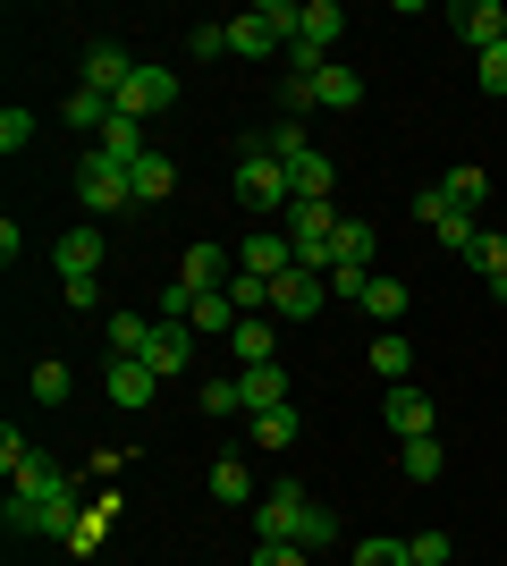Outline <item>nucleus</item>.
<instances>
[{
  "instance_id": "nucleus-1",
  "label": "nucleus",
  "mask_w": 507,
  "mask_h": 566,
  "mask_svg": "<svg viewBox=\"0 0 507 566\" xmlns=\"http://www.w3.org/2000/svg\"><path fill=\"white\" fill-rule=\"evenodd\" d=\"M76 473L51 465V457H25L9 473V533H34V542H68L76 533Z\"/></svg>"
},
{
  "instance_id": "nucleus-7",
  "label": "nucleus",
  "mask_w": 507,
  "mask_h": 566,
  "mask_svg": "<svg viewBox=\"0 0 507 566\" xmlns=\"http://www.w3.org/2000/svg\"><path fill=\"white\" fill-rule=\"evenodd\" d=\"M152 389H161V373H152L145 355H110V373H102V398L119 406V415H145Z\"/></svg>"
},
{
  "instance_id": "nucleus-47",
  "label": "nucleus",
  "mask_w": 507,
  "mask_h": 566,
  "mask_svg": "<svg viewBox=\"0 0 507 566\" xmlns=\"http://www.w3.org/2000/svg\"><path fill=\"white\" fill-rule=\"evenodd\" d=\"M363 287H372V271H330V296H356L363 305Z\"/></svg>"
},
{
  "instance_id": "nucleus-9",
  "label": "nucleus",
  "mask_w": 507,
  "mask_h": 566,
  "mask_svg": "<svg viewBox=\"0 0 507 566\" xmlns=\"http://www.w3.org/2000/svg\"><path fill=\"white\" fill-rule=\"evenodd\" d=\"M381 415H389V431H398V449H406V440H432V431H440V406L423 398L414 380H406V389H389Z\"/></svg>"
},
{
  "instance_id": "nucleus-17",
  "label": "nucleus",
  "mask_w": 507,
  "mask_h": 566,
  "mask_svg": "<svg viewBox=\"0 0 507 566\" xmlns=\"http://www.w3.org/2000/svg\"><path fill=\"white\" fill-rule=\"evenodd\" d=\"M178 280H187L194 296H220V287L237 280V262L220 254V245H187V262H178Z\"/></svg>"
},
{
  "instance_id": "nucleus-20",
  "label": "nucleus",
  "mask_w": 507,
  "mask_h": 566,
  "mask_svg": "<svg viewBox=\"0 0 507 566\" xmlns=\"http://www.w3.org/2000/svg\"><path fill=\"white\" fill-rule=\"evenodd\" d=\"M288 187H296V195H314V203H330V187H338V161L321 153V144H314V153H296V161H288Z\"/></svg>"
},
{
  "instance_id": "nucleus-12",
  "label": "nucleus",
  "mask_w": 507,
  "mask_h": 566,
  "mask_svg": "<svg viewBox=\"0 0 507 566\" xmlns=\"http://www.w3.org/2000/svg\"><path fill=\"white\" fill-rule=\"evenodd\" d=\"M102 254H110V245H102V229H68L60 245H51V262H60V287H68V280H102Z\"/></svg>"
},
{
  "instance_id": "nucleus-13",
  "label": "nucleus",
  "mask_w": 507,
  "mask_h": 566,
  "mask_svg": "<svg viewBox=\"0 0 507 566\" xmlns=\"http://www.w3.org/2000/svg\"><path fill=\"white\" fill-rule=\"evenodd\" d=\"M229 364H279V322H271V313H245L237 331H229Z\"/></svg>"
},
{
  "instance_id": "nucleus-43",
  "label": "nucleus",
  "mask_w": 507,
  "mask_h": 566,
  "mask_svg": "<svg viewBox=\"0 0 507 566\" xmlns=\"http://www.w3.org/2000/svg\"><path fill=\"white\" fill-rule=\"evenodd\" d=\"M356 566H406V542H381V533H372V542H356Z\"/></svg>"
},
{
  "instance_id": "nucleus-5",
  "label": "nucleus",
  "mask_w": 507,
  "mask_h": 566,
  "mask_svg": "<svg viewBox=\"0 0 507 566\" xmlns=\"http://www.w3.org/2000/svg\"><path fill=\"white\" fill-rule=\"evenodd\" d=\"M414 220H423V229H432V237H448L457 254H465V245H474V237H483V220L465 212V203H457V195H448V187H423V195H414Z\"/></svg>"
},
{
  "instance_id": "nucleus-8",
  "label": "nucleus",
  "mask_w": 507,
  "mask_h": 566,
  "mask_svg": "<svg viewBox=\"0 0 507 566\" xmlns=\"http://www.w3.org/2000/svg\"><path fill=\"white\" fill-rule=\"evenodd\" d=\"M305 507H314V499L296 491V482L263 491V499H254V542H296V524H305Z\"/></svg>"
},
{
  "instance_id": "nucleus-6",
  "label": "nucleus",
  "mask_w": 507,
  "mask_h": 566,
  "mask_svg": "<svg viewBox=\"0 0 507 566\" xmlns=\"http://www.w3.org/2000/svg\"><path fill=\"white\" fill-rule=\"evenodd\" d=\"M76 195H85V220H119V212H136V178L127 169H76Z\"/></svg>"
},
{
  "instance_id": "nucleus-10",
  "label": "nucleus",
  "mask_w": 507,
  "mask_h": 566,
  "mask_svg": "<svg viewBox=\"0 0 507 566\" xmlns=\"http://www.w3.org/2000/svg\"><path fill=\"white\" fill-rule=\"evenodd\" d=\"M448 25H457V43H474V60H483L490 43H507V9H499V0H457Z\"/></svg>"
},
{
  "instance_id": "nucleus-16",
  "label": "nucleus",
  "mask_w": 507,
  "mask_h": 566,
  "mask_svg": "<svg viewBox=\"0 0 507 566\" xmlns=\"http://www.w3.org/2000/svg\"><path fill=\"white\" fill-rule=\"evenodd\" d=\"M237 271H254V280H279V271H296V245L279 229H254L245 237V254H237Z\"/></svg>"
},
{
  "instance_id": "nucleus-33",
  "label": "nucleus",
  "mask_w": 507,
  "mask_h": 566,
  "mask_svg": "<svg viewBox=\"0 0 507 566\" xmlns=\"http://www.w3.org/2000/svg\"><path fill=\"white\" fill-rule=\"evenodd\" d=\"M68 389H76V373L60 355H43V364H34V406H68Z\"/></svg>"
},
{
  "instance_id": "nucleus-2",
  "label": "nucleus",
  "mask_w": 507,
  "mask_h": 566,
  "mask_svg": "<svg viewBox=\"0 0 507 566\" xmlns=\"http://www.w3.org/2000/svg\"><path fill=\"white\" fill-rule=\"evenodd\" d=\"M237 203H245V212H288V203H296L288 161H279V153H271L263 136L245 144V161H237Z\"/></svg>"
},
{
  "instance_id": "nucleus-35",
  "label": "nucleus",
  "mask_w": 507,
  "mask_h": 566,
  "mask_svg": "<svg viewBox=\"0 0 507 566\" xmlns=\"http://www.w3.org/2000/svg\"><path fill=\"white\" fill-rule=\"evenodd\" d=\"M338 271H372V229L363 220H338Z\"/></svg>"
},
{
  "instance_id": "nucleus-3",
  "label": "nucleus",
  "mask_w": 507,
  "mask_h": 566,
  "mask_svg": "<svg viewBox=\"0 0 507 566\" xmlns=\"http://www.w3.org/2000/svg\"><path fill=\"white\" fill-rule=\"evenodd\" d=\"M321 305H330V271H305V262H296V271L271 280V322H314Z\"/></svg>"
},
{
  "instance_id": "nucleus-30",
  "label": "nucleus",
  "mask_w": 507,
  "mask_h": 566,
  "mask_svg": "<svg viewBox=\"0 0 507 566\" xmlns=\"http://www.w3.org/2000/svg\"><path fill=\"white\" fill-rule=\"evenodd\" d=\"M398 473H406V482H440V473H448V449H440V440H406V449H398Z\"/></svg>"
},
{
  "instance_id": "nucleus-24",
  "label": "nucleus",
  "mask_w": 507,
  "mask_h": 566,
  "mask_svg": "<svg viewBox=\"0 0 507 566\" xmlns=\"http://www.w3.org/2000/svg\"><path fill=\"white\" fill-rule=\"evenodd\" d=\"M338 34H347V9H338V0H305V25H296V43H314V51H330Z\"/></svg>"
},
{
  "instance_id": "nucleus-40",
  "label": "nucleus",
  "mask_w": 507,
  "mask_h": 566,
  "mask_svg": "<svg viewBox=\"0 0 507 566\" xmlns=\"http://www.w3.org/2000/svg\"><path fill=\"white\" fill-rule=\"evenodd\" d=\"M229 305H237V313H271V280L237 271V280H229Z\"/></svg>"
},
{
  "instance_id": "nucleus-11",
  "label": "nucleus",
  "mask_w": 507,
  "mask_h": 566,
  "mask_svg": "<svg viewBox=\"0 0 507 566\" xmlns=\"http://www.w3.org/2000/svg\"><path fill=\"white\" fill-rule=\"evenodd\" d=\"M136 161H152V136L136 127V118H110L94 136V169H136Z\"/></svg>"
},
{
  "instance_id": "nucleus-21",
  "label": "nucleus",
  "mask_w": 507,
  "mask_h": 566,
  "mask_svg": "<svg viewBox=\"0 0 507 566\" xmlns=\"http://www.w3.org/2000/svg\"><path fill=\"white\" fill-rule=\"evenodd\" d=\"M406 305H414V287H406V280H381V271H372V287H363V313H372L381 331H398V322H406Z\"/></svg>"
},
{
  "instance_id": "nucleus-29",
  "label": "nucleus",
  "mask_w": 507,
  "mask_h": 566,
  "mask_svg": "<svg viewBox=\"0 0 507 566\" xmlns=\"http://www.w3.org/2000/svg\"><path fill=\"white\" fill-rule=\"evenodd\" d=\"M212 499H220V507H245V499H263V491H254V473H245V457H220V465H212Z\"/></svg>"
},
{
  "instance_id": "nucleus-44",
  "label": "nucleus",
  "mask_w": 507,
  "mask_h": 566,
  "mask_svg": "<svg viewBox=\"0 0 507 566\" xmlns=\"http://www.w3.org/2000/svg\"><path fill=\"white\" fill-rule=\"evenodd\" d=\"M245 566H314V558H305L296 542H254V558H245Z\"/></svg>"
},
{
  "instance_id": "nucleus-42",
  "label": "nucleus",
  "mask_w": 507,
  "mask_h": 566,
  "mask_svg": "<svg viewBox=\"0 0 507 566\" xmlns=\"http://www.w3.org/2000/svg\"><path fill=\"white\" fill-rule=\"evenodd\" d=\"M474 76H483V94H507V43H490L483 60H474Z\"/></svg>"
},
{
  "instance_id": "nucleus-41",
  "label": "nucleus",
  "mask_w": 507,
  "mask_h": 566,
  "mask_svg": "<svg viewBox=\"0 0 507 566\" xmlns=\"http://www.w3.org/2000/svg\"><path fill=\"white\" fill-rule=\"evenodd\" d=\"M271 153H279V161H296V153H314V144H305V118H279V127H271Z\"/></svg>"
},
{
  "instance_id": "nucleus-34",
  "label": "nucleus",
  "mask_w": 507,
  "mask_h": 566,
  "mask_svg": "<svg viewBox=\"0 0 507 566\" xmlns=\"http://www.w3.org/2000/svg\"><path fill=\"white\" fill-rule=\"evenodd\" d=\"M457 558V542L440 533V524H423V533H406V566H448Z\"/></svg>"
},
{
  "instance_id": "nucleus-4",
  "label": "nucleus",
  "mask_w": 507,
  "mask_h": 566,
  "mask_svg": "<svg viewBox=\"0 0 507 566\" xmlns=\"http://www.w3.org/2000/svg\"><path fill=\"white\" fill-rule=\"evenodd\" d=\"M169 102H178V69H161V60H136V76L119 85V118H136V127H145V118H161Z\"/></svg>"
},
{
  "instance_id": "nucleus-18",
  "label": "nucleus",
  "mask_w": 507,
  "mask_h": 566,
  "mask_svg": "<svg viewBox=\"0 0 507 566\" xmlns=\"http://www.w3.org/2000/svg\"><path fill=\"white\" fill-rule=\"evenodd\" d=\"M237 389H245V423H254V415H271V406H296V398H288V373H279V364H245Z\"/></svg>"
},
{
  "instance_id": "nucleus-23",
  "label": "nucleus",
  "mask_w": 507,
  "mask_h": 566,
  "mask_svg": "<svg viewBox=\"0 0 507 566\" xmlns=\"http://www.w3.org/2000/svg\"><path fill=\"white\" fill-rule=\"evenodd\" d=\"M356 102H363V76H356V69H338V60H330V69L314 76V111H356Z\"/></svg>"
},
{
  "instance_id": "nucleus-39",
  "label": "nucleus",
  "mask_w": 507,
  "mask_h": 566,
  "mask_svg": "<svg viewBox=\"0 0 507 566\" xmlns=\"http://www.w3.org/2000/svg\"><path fill=\"white\" fill-rule=\"evenodd\" d=\"M152 322H187V331H194V287H187V280H169L161 296H152Z\"/></svg>"
},
{
  "instance_id": "nucleus-37",
  "label": "nucleus",
  "mask_w": 507,
  "mask_h": 566,
  "mask_svg": "<svg viewBox=\"0 0 507 566\" xmlns=\"http://www.w3.org/2000/svg\"><path fill=\"white\" fill-rule=\"evenodd\" d=\"M440 187H448V195H457V203H465V212L483 220V203H490V178H483V169H448Z\"/></svg>"
},
{
  "instance_id": "nucleus-31",
  "label": "nucleus",
  "mask_w": 507,
  "mask_h": 566,
  "mask_svg": "<svg viewBox=\"0 0 507 566\" xmlns=\"http://www.w3.org/2000/svg\"><path fill=\"white\" fill-rule=\"evenodd\" d=\"M237 322H245V313L229 305V287H220V296H194V338H229Z\"/></svg>"
},
{
  "instance_id": "nucleus-26",
  "label": "nucleus",
  "mask_w": 507,
  "mask_h": 566,
  "mask_svg": "<svg viewBox=\"0 0 507 566\" xmlns=\"http://www.w3.org/2000/svg\"><path fill=\"white\" fill-rule=\"evenodd\" d=\"M296 406H271V415H254V423H245V440H254V449H296Z\"/></svg>"
},
{
  "instance_id": "nucleus-28",
  "label": "nucleus",
  "mask_w": 507,
  "mask_h": 566,
  "mask_svg": "<svg viewBox=\"0 0 507 566\" xmlns=\"http://www.w3.org/2000/svg\"><path fill=\"white\" fill-rule=\"evenodd\" d=\"M127 178H136V203H169V195H178V161H161V153H152V161H136Z\"/></svg>"
},
{
  "instance_id": "nucleus-22",
  "label": "nucleus",
  "mask_w": 507,
  "mask_h": 566,
  "mask_svg": "<svg viewBox=\"0 0 507 566\" xmlns=\"http://www.w3.org/2000/svg\"><path fill=\"white\" fill-rule=\"evenodd\" d=\"M194 406H203L212 423H245V389H237V373H212L203 389H194Z\"/></svg>"
},
{
  "instance_id": "nucleus-25",
  "label": "nucleus",
  "mask_w": 507,
  "mask_h": 566,
  "mask_svg": "<svg viewBox=\"0 0 507 566\" xmlns=\"http://www.w3.org/2000/svg\"><path fill=\"white\" fill-rule=\"evenodd\" d=\"M60 118H68L76 136H102V127H110V118H119V102H102V94H85V85H76V94L60 102Z\"/></svg>"
},
{
  "instance_id": "nucleus-38",
  "label": "nucleus",
  "mask_w": 507,
  "mask_h": 566,
  "mask_svg": "<svg viewBox=\"0 0 507 566\" xmlns=\"http://www.w3.org/2000/svg\"><path fill=\"white\" fill-rule=\"evenodd\" d=\"M110 516H119V499H102V507H85V516H76V533H68V549H102Z\"/></svg>"
},
{
  "instance_id": "nucleus-19",
  "label": "nucleus",
  "mask_w": 507,
  "mask_h": 566,
  "mask_svg": "<svg viewBox=\"0 0 507 566\" xmlns=\"http://www.w3.org/2000/svg\"><path fill=\"white\" fill-rule=\"evenodd\" d=\"M363 364H372V373H381L389 389H406V380H414V338H406V331H381Z\"/></svg>"
},
{
  "instance_id": "nucleus-45",
  "label": "nucleus",
  "mask_w": 507,
  "mask_h": 566,
  "mask_svg": "<svg viewBox=\"0 0 507 566\" xmlns=\"http://www.w3.org/2000/svg\"><path fill=\"white\" fill-rule=\"evenodd\" d=\"M25 144H34V118H25V111H0V153H25Z\"/></svg>"
},
{
  "instance_id": "nucleus-46",
  "label": "nucleus",
  "mask_w": 507,
  "mask_h": 566,
  "mask_svg": "<svg viewBox=\"0 0 507 566\" xmlns=\"http://www.w3.org/2000/svg\"><path fill=\"white\" fill-rule=\"evenodd\" d=\"M187 51H194V60H220V51H229V25H194Z\"/></svg>"
},
{
  "instance_id": "nucleus-15",
  "label": "nucleus",
  "mask_w": 507,
  "mask_h": 566,
  "mask_svg": "<svg viewBox=\"0 0 507 566\" xmlns=\"http://www.w3.org/2000/svg\"><path fill=\"white\" fill-rule=\"evenodd\" d=\"M145 364H152V373H187V364H194V331H187V322H152V338H145Z\"/></svg>"
},
{
  "instance_id": "nucleus-32",
  "label": "nucleus",
  "mask_w": 507,
  "mask_h": 566,
  "mask_svg": "<svg viewBox=\"0 0 507 566\" xmlns=\"http://www.w3.org/2000/svg\"><path fill=\"white\" fill-rule=\"evenodd\" d=\"M465 262H474V271H483L490 287H507V237H499V229H483V237H474V245H465Z\"/></svg>"
},
{
  "instance_id": "nucleus-36",
  "label": "nucleus",
  "mask_w": 507,
  "mask_h": 566,
  "mask_svg": "<svg viewBox=\"0 0 507 566\" xmlns=\"http://www.w3.org/2000/svg\"><path fill=\"white\" fill-rule=\"evenodd\" d=\"M330 542H338V516H330V507L314 499V507H305V524H296V549L314 558V549H330Z\"/></svg>"
},
{
  "instance_id": "nucleus-14",
  "label": "nucleus",
  "mask_w": 507,
  "mask_h": 566,
  "mask_svg": "<svg viewBox=\"0 0 507 566\" xmlns=\"http://www.w3.org/2000/svg\"><path fill=\"white\" fill-rule=\"evenodd\" d=\"M127 76H136V51H119V43H94V51H85V94L119 102Z\"/></svg>"
},
{
  "instance_id": "nucleus-27",
  "label": "nucleus",
  "mask_w": 507,
  "mask_h": 566,
  "mask_svg": "<svg viewBox=\"0 0 507 566\" xmlns=\"http://www.w3.org/2000/svg\"><path fill=\"white\" fill-rule=\"evenodd\" d=\"M145 338H152V313H110L102 322V347L110 355H145Z\"/></svg>"
}]
</instances>
